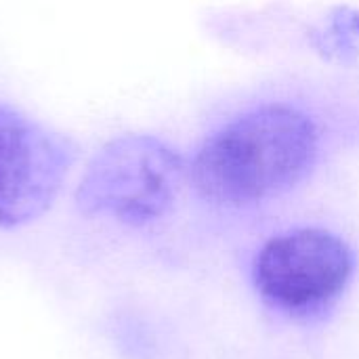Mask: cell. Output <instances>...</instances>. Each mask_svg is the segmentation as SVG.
<instances>
[{
    "label": "cell",
    "mask_w": 359,
    "mask_h": 359,
    "mask_svg": "<svg viewBox=\"0 0 359 359\" xmlns=\"http://www.w3.org/2000/svg\"><path fill=\"white\" fill-rule=\"evenodd\" d=\"M320 126L292 103H261L215 128L187 164L196 194L242 210L294 189L320 158Z\"/></svg>",
    "instance_id": "cell-1"
},
{
    "label": "cell",
    "mask_w": 359,
    "mask_h": 359,
    "mask_svg": "<svg viewBox=\"0 0 359 359\" xmlns=\"http://www.w3.org/2000/svg\"><path fill=\"white\" fill-rule=\"evenodd\" d=\"M185 179L187 164L172 145L154 135H124L88 162L76 204L86 217L143 227L175 206Z\"/></svg>",
    "instance_id": "cell-2"
},
{
    "label": "cell",
    "mask_w": 359,
    "mask_h": 359,
    "mask_svg": "<svg viewBox=\"0 0 359 359\" xmlns=\"http://www.w3.org/2000/svg\"><path fill=\"white\" fill-rule=\"evenodd\" d=\"M74 162L72 139L0 105V227L13 229L42 217Z\"/></svg>",
    "instance_id": "cell-4"
},
{
    "label": "cell",
    "mask_w": 359,
    "mask_h": 359,
    "mask_svg": "<svg viewBox=\"0 0 359 359\" xmlns=\"http://www.w3.org/2000/svg\"><path fill=\"white\" fill-rule=\"evenodd\" d=\"M318 46L339 59L359 53V13L351 8H341L330 19L328 27L320 32Z\"/></svg>",
    "instance_id": "cell-5"
},
{
    "label": "cell",
    "mask_w": 359,
    "mask_h": 359,
    "mask_svg": "<svg viewBox=\"0 0 359 359\" xmlns=\"http://www.w3.org/2000/svg\"><path fill=\"white\" fill-rule=\"evenodd\" d=\"M355 271L351 246L330 229L299 227L267 240L252 284L267 309L290 322H318L343 299Z\"/></svg>",
    "instance_id": "cell-3"
}]
</instances>
